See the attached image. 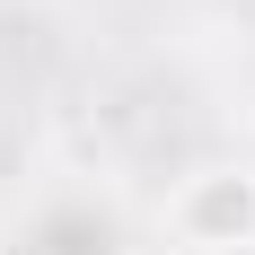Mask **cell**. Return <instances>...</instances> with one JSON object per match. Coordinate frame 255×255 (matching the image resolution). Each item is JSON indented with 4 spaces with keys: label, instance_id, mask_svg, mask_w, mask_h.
<instances>
[{
    "label": "cell",
    "instance_id": "obj_1",
    "mask_svg": "<svg viewBox=\"0 0 255 255\" xmlns=\"http://www.w3.org/2000/svg\"><path fill=\"white\" fill-rule=\"evenodd\" d=\"M167 238L176 255H247L255 247V167L247 158H211L167 194Z\"/></svg>",
    "mask_w": 255,
    "mask_h": 255
},
{
    "label": "cell",
    "instance_id": "obj_2",
    "mask_svg": "<svg viewBox=\"0 0 255 255\" xmlns=\"http://www.w3.org/2000/svg\"><path fill=\"white\" fill-rule=\"evenodd\" d=\"M247 255H255V247H247Z\"/></svg>",
    "mask_w": 255,
    "mask_h": 255
}]
</instances>
